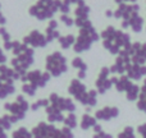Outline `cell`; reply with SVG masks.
Returning a JSON list of instances; mask_svg holds the SVG:
<instances>
[{"label": "cell", "instance_id": "cell-1", "mask_svg": "<svg viewBox=\"0 0 146 138\" xmlns=\"http://www.w3.org/2000/svg\"><path fill=\"white\" fill-rule=\"evenodd\" d=\"M101 37L104 38L103 46L105 49H108L109 53L111 54H119L121 50L127 49L131 45L128 33L114 30V27H111V26H109L105 31H103Z\"/></svg>", "mask_w": 146, "mask_h": 138}, {"label": "cell", "instance_id": "cell-2", "mask_svg": "<svg viewBox=\"0 0 146 138\" xmlns=\"http://www.w3.org/2000/svg\"><path fill=\"white\" fill-rule=\"evenodd\" d=\"M98 40H99V35L96 33L92 23H91L90 20H86V22L83 23V26L81 27L80 36L77 37L74 45H73V50L78 54L82 53V51H86L90 49L91 44Z\"/></svg>", "mask_w": 146, "mask_h": 138}, {"label": "cell", "instance_id": "cell-3", "mask_svg": "<svg viewBox=\"0 0 146 138\" xmlns=\"http://www.w3.org/2000/svg\"><path fill=\"white\" fill-rule=\"evenodd\" d=\"M62 0H38V3L31 7L30 14L36 17L37 19L44 20L51 18L54 13L60 8Z\"/></svg>", "mask_w": 146, "mask_h": 138}, {"label": "cell", "instance_id": "cell-4", "mask_svg": "<svg viewBox=\"0 0 146 138\" xmlns=\"http://www.w3.org/2000/svg\"><path fill=\"white\" fill-rule=\"evenodd\" d=\"M4 109L10 113V115H9L10 121H12V124H14L25 118L26 111L30 109V104H28V101L26 100L22 95H19V96H17L14 102L5 104Z\"/></svg>", "mask_w": 146, "mask_h": 138}, {"label": "cell", "instance_id": "cell-5", "mask_svg": "<svg viewBox=\"0 0 146 138\" xmlns=\"http://www.w3.org/2000/svg\"><path fill=\"white\" fill-rule=\"evenodd\" d=\"M46 69L53 77H59L67 72V60L59 51H55L46 58Z\"/></svg>", "mask_w": 146, "mask_h": 138}, {"label": "cell", "instance_id": "cell-6", "mask_svg": "<svg viewBox=\"0 0 146 138\" xmlns=\"http://www.w3.org/2000/svg\"><path fill=\"white\" fill-rule=\"evenodd\" d=\"M50 77H51V74L49 72L42 73L41 70H32V72H28L25 77L21 78V81L25 83L30 82L32 86H35L36 88H38V87H44V86L49 82Z\"/></svg>", "mask_w": 146, "mask_h": 138}, {"label": "cell", "instance_id": "cell-7", "mask_svg": "<svg viewBox=\"0 0 146 138\" xmlns=\"http://www.w3.org/2000/svg\"><path fill=\"white\" fill-rule=\"evenodd\" d=\"M49 101H50L51 106L56 108L58 110H60L62 113H63V111L74 113V110H76V105L71 98H63L59 95H56V93H51L50 97H49Z\"/></svg>", "mask_w": 146, "mask_h": 138}, {"label": "cell", "instance_id": "cell-8", "mask_svg": "<svg viewBox=\"0 0 146 138\" xmlns=\"http://www.w3.org/2000/svg\"><path fill=\"white\" fill-rule=\"evenodd\" d=\"M58 128L53 125V124L45 123V121H40L35 128L32 129V137L33 138H55V133Z\"/></svg>", "mask_w": 146, "mask_h": 138}, {"label": "cell", "instance_id": "cell-9", "mask_svg": "<svg viewBox=\"0 0 146 138\" xmlns=\"http://www.w3.org/2000/svg\"><path fill=\"white\" fill-rule=\"evenodd\" d=\"M68 92L71 93L76 100H78L81 104H82L83 100H85V97H86V95H87V88H86V86L83 85L80 79H73L71 82V85H69Z\"/></svg>", "mask_w": 146, "mask_h": 138}, {"label": "cell", "instance_id": "cell-10", "mask_svg": "<svg viewBox=\"0 0 146 138\" xmlns=\"http://www.w3.org/2000/svg\"><path fill=\"white\" fill-rule=\"evenodd\" d=\"M23 44L27 46L31 45L32 48H44V46L48 45V40H46V37L42 33H40L38 31L35 30L23 38Z\"/></svg>", "mask_w": 146, "mask_h": 138}, {"label": "cell", "instance_id": "cell-11", "mask_svg": "<svg viewBox=\"0 0 146 138\" xmlns=\"http://www.w3.org/2000/svg\"><path fill=\"white\" fill-rule=\"evenodd\" d=\"M110 74V69L109 68H103L99 74V78L96 81V88H98L99 93H105L109 88L113 86L111 81L108 78V75Z\"/></svg>", "mask_w": 146, "mask_h": 138}, {"label": "cell", "instance_id": "cell-12", "mask_svg": "<svg viewBox=\"0 0 146 138\" xmlns=\"http://www.w3.org/2000/svg\"><path fill=\"white\" fill-rule=\"evenodd\" d=\"M119 115V110L115 106H105V108L100 109L95 113V119L96 120H104L109 121L110 119L117 118Z\"/></svg>", "mask_w": 146, "mask_h": 138}, {"label": "cell", "instance_id": "cell-13", "mask_svg": "<svg viewBox=\"0 0 146 138\" xmlns=\"http://www.w3.org/2000/svg\"><path fill=\"white\" fill-rule=\"evenodd\" d=\"M129 67H131V58H129V56H121L119 55L115 60V64L111 65L110 73L124 74V72H127Z\"/></svg>", "mask_w": 146, "mask_h": 138}, {"label": "cell", "instance_id": "cell-14", "mask_svg": "<svg viewBox=\"0 0 146 138\" xmlns=\"http://www.w3.org/2000/svg\"><path fill=\"white\" fill-rule=\"evenodd\" d=\"M21 75L14 69H10L5 65H0V83L13 82V79H21Z\"/></svg>", "mask_w": 146, "mask_h": 138}, {"label": "cell", "instance_id": "cell-15", "mask_svg": "<svg viewBox=\"0 0 146 138\" xmlns=\"http://www.w3.org/2000/svg\"><path fill=\"white\" fill-rule=\"evenodd\" d=\"M127 77L129 79H141L144 75H146V67L145 65H137V64H131V67L127 70Z\"/></svg>", "mask_w": 146, "mask_h": 138}, {"label": "cell", "instance_id": "cell-16", "mask_svg": "<svg viewBox=\"0 0 146 138\" xmlns=\"http://www.w3.org/2000/svg\"><path fill=\"white\" fill-rule=\"evenodd\" d=\"M46 114H48V120L50 123H56V121H64V115L60 110H58L56 108L49 105L46 108Z\"/></svg>", "mask_w": 146, "mask_h": 138}, {"label": "cell", "instance_id": "cell-17", "mask_svg": "<svg viewBox=\"0 0 146 138\" xmlns=\"http://www.w3.org/2000/svg\"><path fill=\"white\" fill-rule=\"evenodd\" d=\"M132 85H133V83L129 81L128 77L122 75L121 78H118V79H117L115 88H117V91H118V92H127V91L132 87Z\"/></svg>", "mask_w": 146, "mask_h": 138}, {"label": "cell", "instance_id": "cell-18", "mask_svg": "<svg viewBox=\"0 0 146 138\" xmlns=\"http://www.w3.org/2000/svg\"><path fill=\"white\" fill-rule=\"evenodd\" d=\"M96 119L95 116H91L90 114H83L82 115V120H81V128L83 129V131H87V129L90 128H94V127L96 125Z\"/></svg>", "mask_w": 146, "mask_h": 138}, {"label": "cell", "instance_id": "cell-19", "mask_svg": "<svg viewBox=\"0 0 146 138\" xmlns=\"http://www.w3.org/2000/svg\"><path fill=\"white\" fill-rule=\"evenodd\" d=\"M15 92V88L13 86V82H7V83H0V98L4 100L9 95Z\"/></svg>", "mask_w": 146, "mask_h": 138}, {"label": "cell", "instance_id": "cell-20", "mask_svg": "<svg viewBox=\"0 0 146 138\" xmlns=\"http://www.w3.org/2000/svg\"><path fill=\"white\" fill-rule=\"evenodd\" d=\"M96 95H98V91H95V90L87 91V95H86V97H85V100H83L82 105L87 106V108H94V106L98 104Z\"/></svg>", "mask_w": 146, "mask_h": 138}, {"label": "cell", "instance_id": "cell-21", "mask_svg": "<svg viewBox=\"0 0 146 138\" xmlns=\"http://www.w3.org/2000/svg\"><path fill=\"white\" fill-rule=\"evenodd\" d=\"M128 22H129V27H132V30H133L135 32H141L142 26H144V19H142L139 14L133 15Z\"/></svg>", "mask_w": 146, "mask_h": 138}, {"label": "cell", "instance_id": "cell-22", "mask_svg": "<svg viewBox=\"0 0 146 138\" xmlns=\"http://www.w3.org/2000/svg\"><path fill=\"white\" fill-rule=\"evenodd\" d=\"M137 108L141 111L146 113V79L144 81V86L140 90V96H139V101H137Z\"/></svg>", "mask_w": 146, "mask_h": 138}, {"label": "cell", "instance_id": "cell-23", "mask_svg": "<svg viewBox=\"0 0 146 138\" xmlns=\"http://www.w3.org/2000/svg\"><path fill=\"white\" fill-rule=\"evenodd\" d=\"M88 13H90V8L87 5H85V3H81L78 4V8H76L74 14L77 18H85V19H88Z\"/></svg>", "mask_w": 146, "mask_h": 138}, {"label": "cell", "instance_id": "cell-24", "mask_svg": "<svg viewBox=\"0 0 146 138\" xmlns=\"http://www.w3.org/2000/svg\"><path fill=\"white\" fill-rule=\"evenodd\" d=\"M140 96V87L137 85H132V87L126 92V97L128 101H135L137 100Z\"/></svg>", "mask_w": 146, "mask_h": 138}, {"label": "cell", "instance_id": "cell-25", "mask_svg": "<svg viewBox=\"0 0 146 138\" xmlns=\"http://www.w3.org/2000/svg\"><path fill=\"white\" fill-rule=\"evenodd\" d=\"M12 138H33V137H32V133L27 128L21 127V128H18L17 131H14L12 133Z\"/></svg>", "mask_w": 146, "mask_h": 138}, {"label": "cell", "instance_id": "cell-26", "mask_svg": "<svg viewBox=\"0 0 146 138\" xmlns=\"http://www.w3.org/2000/svg\"><path fill=\"white\" fill-rule=\"evenodd\" d=\"M76 42V37L73 35H68V36H64V37H59V44L63 49H68L71 48L72 45H74Z\"/></svg>", "mask_w": 146, "mask_h": 138}, {"label": "cell", "instance_id": "cell-27", "mask_svg": "<svg viewBox=\"0 0 146 138\" xmlns=\"http://www.w3.org/2000/svg\"><path fill=\"white\" fill-rule=\"evenodd\" d=\"M64 127H67V128H69L72 131V129H74L76 127H77V118H76V115L73 113H69L68 115L64 118Z\"/></svg>", "mask_w": 146, "mask_h": 138}, {"label": "cell", "instance_id": "cell-28", "mask_svg": "<svg viewBox=\"0 0 146 138\" xmlns=\"http://www.w3.org/2000/svg\"><path fill=\"white\" fill-rule=\"evenodd\" d=\"M55 138H74V137H73V133H72L71 129L67 128V127H64V128L56 131Z\"/></svg>", "mask_w": 146, "mask_h": 138}, {"label": "cell", "instance_id": "cell-29", "mask_svg": "<svg viewBox=\"0 0 146 138\" xmlns=\"http://www.w3.org/2000/svg\"><path fill=\"white\" fill-rule=\"evenodd\" d=\"M50 105V101L46 100V98H42V100H37L36 102H33L32 105H30V108L32 109V111H36L38 110L40 108H48V106Z\"/></svg>", "mask_w": 146, "mask_h": 138}, {"label": "cell", "instance_id": "cell-30", "mask_svg": "<svg viewBox=\"0 0 146 138\" xmlns=\"http://www.w3.org/2000/svg\"><path fill=\"white\" fill-rule=\"evenodd\" d=\"M45 37H46V40H48V42H50V41H53L54 38H59V37H60V33H59L58 30H54V28L48 27V28H46Z\"/></svg>", "mask_w": 146, "mask_h": 138}, {"label": "cell", "instance_id": "cell-31", "mask_svg": "<svg viewBox=\"0 0 146 138\" xmlns=\"http://www.w3.org/2000/svg\"><path fill=\"white\" fill-rule=\"evenodd\" d=\"M118 138H136L135 137V129L132 128V127H126V128L118 134Z\"/></svg>", "mask_w": 146, "mask_h": 138}, {"label": "cell", "instance_id": "cell-32", "mask_svg": "<svg viewBox=\"0 0 146 138\" xmlns=\"http://www.w3.org/2000/svg\"><path fill=\"white\" fill-rule=\"evenodd\" d=\"M22 91L27 96H30V97H32V96L36 95V87L32 86L31 83H25V85L22 86Z\"/></svg>", "mask_w": 146, "mask_h": 138}, {"label": "cell", "instance_id": "cell-33", "mask_svg": "<svg viewBox=\"0 0 146 138\" xmlns=\"http://www.w3.org/2000/svg\"><path fill=\"white\" fill-rule=\"evenodd\" d=\"M0 127H1L4 131H9V129L12 128V121H10L9 115L0 116Z\"/></svg>", "mask_w": 146, "mask_h": 138}, {"label": "cell", "instance_id": "cell-34", "mask_svg": "<svg viewBox=\"0 0 146 138\" xmlns=\"http://www.w3.org/2000/svg\"><path fill=\"white\" fill-rule=\"evenodd\" d=\"M72 67L73 68H78L80 70H83V72L87 70V65L83 63V60L81 58H74L72 60Z\"/></svg>", "mask_w": 146, "mask_h": 138}, {"label": "cell", "instance_id": "cell-35", "mask_svg": "<svg viewBox=\"0 0 146 138\" xmlns=\"http://www.w3.org/2000/svg\"><path fill=\"white\" fill-rule=\"evenodd\" d=\"M69 5H71V3H69L68 0H63V1H62L60 8H59V10H62V13L67 15L69 12H71V8H69Z\"/></svg>", "mask_w": 146, "mask_h": 138}, {"label": "cell", "instance_id": "cell-36", "mask_svg": "<svg viewBox=\"0 0 146 138\" xmlns=\"http://www.w3.org/2000/svg\"><path fill=\"white\" fill-rule=\"evenodd\" d=\"M60 20H62V22H63L66 26H73V24H74V20H73V18L68 17V15H66V14H62Z\"/></svg>", "mask_w": 146, "mask_h": 138}, {"label": "cell", "instance_id": "cell-37", "mask_svg": "<svg viewBox=\"0 0 146 138\" xmlns=\"http://www.w3.org/2000/svg\"><path fill=\"white\" fill-rule=\"evenodd\" d=\"M0 35H1V37H3V40H4V42H8V41L12 40V38H10L9 32H8V31L5 30L4 27H0Z\"/></svg>", "mask_w": 146, "mask_h": 138}, {"label": "cell", "instance_id": "cell-38", "mask_svg": "<svg viewBox=\"0 0 146 138\" xmlns=\"http://www.w3.org/2000/svg\"><path fill=\"white\" fill-rule=\"evenodd\" d=\"M137 132H139V134L142 138H146V123L137 127Z\"/></svg>", "mask_w": 146, "mask_h": 138}, {"label": "cell", "instance_id": "cell-39", "mask_svg": "<svg viewBox=\"0 0 146 138\" xmlns=\"http://www.w3.org/2000/svg\"><path fill=\"white\" fill-rule=\"evenodd\" d=\"M92 138H113V136L109 133H105V132H100L98 134H94Z\"/></svg>", "mask_w": 146, "mask_h": 138}, {"label": "cell", "instance_id": "cell-40", "mask_svg": "<svg viewBox=\"0 0 146 138\" xmlns=\"http://www.w3.org/2000/svg\"><path fill=\"white\" fill-rule=\"evenodd\" d=\"M13 48H14V41L4 42V49H7V50H13Z\"/></svg>", "mask_w": 146, "mask_h": 138}, {"label": "cell", "instance_id": "cell-41", "mask_svg": "<svg viewBox=\"0 0 146 138\" xmlns=\"http://www.w3.org/2000/svg\"><path fill=\"white\" fill-rule=\"evenodd\" d=\"M140 53H141L142 58H144L145 61H146V44H141V48H140Z\"/></svg>", "mask_w": 146, "mask_h": 138}, {"label": "cell", "instance_id": "cell-42", "mask_svg": "<svg viewBox=\"0 0 146 138\" xmlns=\"http://www.w3.org/2000/svg\"><path fill=\"white\" fill-rule=\"evenodd\" d=\"M48 27H50V28H54V30H56V28H58V22H56L55 19L50 20V23H49Z\"/></svg>", "mask_w": 146, "mask_h": 138}, {"label": "cell", "instance_id": "cell-43", "mask_svg": "<svg viewBox=\"0 0 146 138\" xmlns=\"http://www.w3.org/2000/svg\"><path fill=\"white\" fill-rule=\"evenodd\" d=\"M7 61V56L4 55V53L1 51V49H0V65H1L3 63H5Z\"/></svg>", "mask_w": 146, "mask_h": 138}, {"label": "cell", "instance_id": "cell-44", "mask_svg": "<svg viewBox=\"0 0 146 138\" xmlns=\"http://www.w3.org/2000/svg\"><path fill=\"white\" fill-rule=\"evenodd\" d=\"M94 132H95V134L100 133V132H103V128H101L100 124H96L95 127H94Z\"/></svg>", "mask_w": 146, "mask_h": 138}, {"label": "cell", "instance_id": "cell-45", "mask_svg": "<svg viewBox=\"0 0 146 138\" xmlns=\"http://www.w3.org/2000/svg\"><path fill=\"white\" fill-rule=\"evenodd\" d=\"M85 78H86V72L80 70V72H78V79H85Z\"/></svg>", "mask_w": 146, "mask_h": 138}, {"label": "cell", "instance_id": "cell-46", "mask_svg": "<svg viewBox=\"0 0 146 138\" xmlns=\"http://www.w3.org/2000/svg\"><path fill=\"white\" fill-rule=\"evenodd\" d=\"M69 3H73V4H81V3H83V0H68Z\"/></svg>", "mask_w": 146, "mask_h": 138}, {"label": "cell", "instance_id": "cell-47", "mask_svg": "<svg viewBox=\"0 0 146 138\" xmlns=\"http://www.w3.org/2000/svg\"><path fill=\"white\" fill-rule=\"evenodd\" d=\"M5 22H7V20H5V18L3 17V14L0 13V24H5Z\"/></svg>", "mask_w": 146, "mask_h": 138}, {"label": "cell", "instance_id": "cell-48", "mask_svg": "<svg viewBox=\"0 0 146 138\" xmlns=\"http://www.w3.org/2000/svg\"><path fill=\"white\" fill-rule=\"evenodd\" d=\"M105 14H106V17H113V15H114V12H111V10H106Z\"/></svg>", "mask_w": 146, "mask_h": 138}, {"label": "cell", "instance_id": "cell-49", "mask_svg": "<svg viewBox=\"0 0 146 138\" xmlns=\"http://www.w3.org/2000/svg\"><path fill=\"white\" fill-rule=\"evenodd\" d=\"M0 138H8L7 133H5V132H4V133H1V134H0Z\"/></svg>", "mask_w": 146, "mask_h": 138}, {"label": "cell", "instance_id": "cell-50", "mask_svg": "<svg viewBox=\"0 0 146 138\" xmlns=\"http://www.w3.org/2000/svg\"><path fill=\"white\" fill-rule=\"evenodd\" d=\"M114 1H117L118 4H123V0H114Z\"/></svg>", "mask_w": 146, "mask_h": 138}, {"label": "cell", "instance_id": "cell-51", "mask_svg": "<svg viewBox=\"0 0 146 138\" xmlns=\"http://www.w3.org/2000/svg\"><path fill=\"white\" fill-rule=\"evenodd\" d=\"M123 1H136V0H123Z\"/></svg>", "mask_w": 146, "mask_h": 138}]
</instances>
